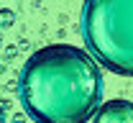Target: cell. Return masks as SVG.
Segmentation results:
<instances>
[{"label":"cell","instance_id":"obj_3","mask_svg":"<svg viewBox=\"0 0 133 123\" xmlns=\"http://www.w3.org/2000/svg\"><path fill=\"white\" fill-rule=\"evenodd\" d=\"M95 123H133V103L123 98L100 103L95 113Z\"/></svg>","mask_w":133,"mask_h":123},{"label":"cell","instance_id":"obj_2","mask_svg":"<svg viewBox=\"0 0 133 123\" xmlns=\"http://www.w3.org/2000/svg\"><path fill=\"white\" fill-rule=\"evenodd\" d=\"M87 54L115 74L133 77V0H87L82 5Z\"/></svg>","mask_w":133,"mask_h":123},{"label":"cell","instance_id":"obj_4","mask_svg":"<svg viewBox=\"0 0 133 123\" xmlns=\"http://www.w3.org/2000/svg\"><path fill=\"white\" fill-rule=\"evenodd\" d=\"M13 23V13L10 10H0V26H10Z\"/></svg>","mask_w":133,"mask_h":123},{"label":"cell","instance_id":"obj_1","mask_svg":"<svg viewBox=\"0 0 133 123\" xmlns=\"http://www.w3.org/2000/svg\"><path fill=\"white\" fill-rule=\"evenodd\" d=\"M18 98L36 123H87L102 100V72L84 49L51 44L26 59Z\"/></svg>","mask_w":133,"mask_h":123},{"label":"cell","instance_id":"obj_5","mask_svg":"<svg viewBox=\"0 0 133 123\" xmlns=\"http://www.w3.org/2000/svg\"><path fill=\"white\" fill-rule=\"evenodd\" d=\"M0 123H5V110H3V105H0Z\"/></svg>","mask_w":133,"mask_h":123}]
</instances>
